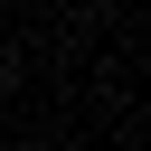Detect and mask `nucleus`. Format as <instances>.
Returning <instances> with one entry per match:
<instances>
[{
    "label": "nucleus",
    "mask_w": 151,
    "mask_h": 151,
    "mask_svg": "<svg viewBox=\"0 0 151 151\" xmlns=\"http://www.w3.org/2000/svg\"><path fill=\"white\" fill-rule=\"evenodd\" d=\"M0 94H9V66H0Z\"/></svg>",
    "instance_id": "1"
}]
</instances>
